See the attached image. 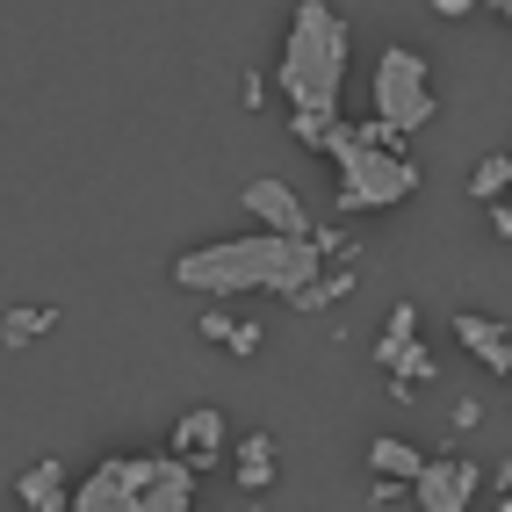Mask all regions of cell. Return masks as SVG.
Listing matches in <instances>:
<instances>
[{"mask_svg":"<svg viewBox=\"0 0 512 512\" xmlns=\"http://www.w3.org/2000/svg\"><path fill=\"white\" fill-rule=\"evenodd\" d=\"M325 267V253L311 246V231L289 238V231H253V238H217V246H195L174 260V282L195 296H296Z\"/></svg>","mask_w":512,"mask_h":512,"instance_id":"obj_1","label":"cell"},{"mask_svg":"<svg viewBox=\"0 0 512 512\" xmlns=\"http://www.w3.org/2000/svg\"><path fill=\"white\" fill-rule=\"evenodd\" d=\"M347 58H354V29L332 0H296L289 37L275 58V87L289 109H318L339 116V87H347Z\"/></svg>","mask_w":512,"mask_h":512,"instance_id":"obj_2","label":"cell"},{"mask_svg":"<svg viewBox=\"0 0 512 512\" xmlns=\"http://www.w3.org/2000/svg\"><path fill=\"white\" fill-rule=\"evenodd\" d=\"M325 159L339 166V195H332L339 217H375V210H397V202L419 195V159L368 145L347 116H339V130L325 138Z\"/></svg>","mask_w":512,"mask_h":512,"instance_id":"obj_3","label":"cell"},{"mask_svg":"<svg viewBox=\"0 0 512 512\" xmlns=\"http://www.w3.org/2000/svg\"><path fill=\"white\" fill-rule=\"evenodd\" d=\"M368 87H375V116H383L390 130H404V138H419V130L440 116L433 65H426V51H412V44H383Z\"/></svg>","mask_w":512,"mask_h":512,"instance_id":"obj_4","label":"cell"},{"mask_svg":"<svg viewBox=\"0 0 512 512\" xmlns=\"http://www.w3.org/2000/svg\"><path fill=\"white\" fill-rule=\"evenodd\" d=\"M145 462L152 455H109L101 469H87L73 491H65V505L73 512H130L138 505V484H145Z\"/></svg>","mask_w":512,"mask_h":512,"instance_id":"obj_5","label":"cell"},{"mask_svg":"<svg viewBox=\"0 0 512 512\" xmlns=\"http://www.w3.org/2000/svg\"><path fill=\"white\" fill-rule=\"evenodd\" d=\"M476 491H484V469L469 455H426L412 476V505H426V512H462V505H476Z\"/></svg>","mask_w":512,"mask_h":512,"instance_id":"obj_6","label":"cell"},{"mask_svg":"<svg viewBox=\"0 0 512 512\" xmlns=\"http://www.w3.org/2000/svg\"><path fill=\"white\" fill-rule=\"evenodd\" d=\"M195 505V462L188 455H152L145 462V484H138V505L130 512H188Z\"/></svg>","mask_w":512,"mask_h":512,"instance_id":"obj_7","label":"cell"},{"mask_svg":"<svg viewBox=\"0 0 512 512\" xmlns=\"http://www.w3.org/2000/svg\"><path fill=\"white\" fill-rule=\"evenodd\" d=\"M246 210L260 217V231H289V238H303L311 231V210H303V195L289 188V181H275V174H260V181H246Z\"/></svg>","mask_w":512,"mask_h":512,"instance_id":"obj_8","label":"cell"},{"mask_svg":"<svg viewBox=\"0 0 512 512\" xmlns=\"http://www.w3.org/2000/svg\"><path fill=\"white\" fill-rule=\"evenodd\" d=\"M224 440H231V419L217 412V404H195V412H181V419H174L166 448H174V455H188V462L202 469V462H210V455L224 448Z\"/></svg>","mask_w":512,"mask_h":512,"instance_id":"obj_9","label":"cell"},{"mask_svg":"<svg viewBox=\"0 0 512 512\" xmlns=\"http://www.w3.org/2000/svg\"><path fill=\"white\" fill-rule=\"evenodd\" d=\"M455 339H462V354L484 361V375H512V339H505V325H498V318L462 311V318H455Z\"/></svg>","mask_w":512,"mask_h":512,"instance_id":"obj_10","label":"cell"},{"mask_svg":"<svg viewBox=\"0 0 512 512\" xmlns=\"http://www.w3.org/2000/svg\"><path fill=\"white\" fill-rule=\"evenodd\" d=\"M65 462H37V469H22L15 476V498L29 505V512H65Z\"/></svg>","mask_w":512,"mask_h":512,"instance_id":"obj_11","label":"cell"},{"mask_svg":"<svg viewBox=\"0 0 512 512\" xmlns=\"http://www.w3.org/2000/svg\"><path fill=\"white\" fill-rule=\"evenodd\" d=\"M238 484H246V491L275 484V440H267V433H246V448H238Z\"/></svg>","mask_w":512,"mask_h":512,"instance_id":"obj_12","label":"cell"},{"mask_svg":"<svg viewBox=\"0 0 512 512\" xmlns=\"http://www.w3.org/2000/svg\"><path fill=\"white\" fill-rule=\"evenodd\" d=\"M419 448H412V440H375V448H368V476H404V484H412V476H419Z\"/></svg>","mask_w":512,"mask_h":512,"instance_id":"obj_13","label":"cell"},{"mask_svg":"<svg viewBox=\"0 0 512 512\" xmlns=\"http://www.w3.org/2000/svg\"><path fill=\"white\" fill-rule=\"evenodd\" d=\"M51 325H58V311H51V303H15V311L0 318V332H8V347H29V339H44Z\"/></svg>","mask_w":512,"mask_h":512,"instance_id":"obj_14","label":"cell"},{"mask_svg":"<svg viewBox=\"0 0 512 512\" xmlns=\"http://www.w3.org/2000/svg\"><path fill=\"white\" fill-rule=\"evenodd\" d=\"M505 181H512V159L505 152H484V159H476V174H469V202H498Z\"/></svg>","mask_w":512,"mask_h":512,"instance_id":"obj_15","label":"cell"},{"mask_svg":"<svg viewBox=\"0 0 512 512\" xmlns=\"http://www.w3.org/2000/svg\"><path fill=\"white\" fill-rule=\"evenodd\" d=\"M339 130V116H318V109H289V138L303 145V152H325V138Z\"/></svg>","mask_w":512,"mask_h":512,"instance_id":"obj_16","label":"cell"},{"mask_svg":"<svg viewBox=\"0 0 512 512\" xmlns=\"http://www.w3.org/2000/svg\"><path fill=\"white\" fill-rule=\"evenodd\" d=\"M404 339H419V311H412V303H397V311H390V325H383V339H375V368H383L397 347H404Z\"/></svg>","mask_w":512,"mask_h":512,"instance_id":"obj_17","label":"cell"},{"mask_svg":"<svg viewBox=\"0 0 512 512\" xmlns=\"http://www.w3.org/2000/svg\"><path fill=\"white\" fill-rule=\"evenodd\" d=\"M368 505H412V484L404 476H368Z\"/></svg>","mask_w":512,"mask_h":512,"instance_id":"obj_18","label":"cell"},{"mask_svg":"<svg viewBox=\"0 0 512 512\" xmlns=\"http://www.w3.org/2000/svg\"><path fill=\"white\" fill-rule=\"evenodd\" d=\"M217 347H231V354H260V325H238V318H231Z\"/></svg>","mask_w":512,"mask_h":512,"instance_id":"obj_19","label":"cell"},{"mask_svg":"<svg viewBox=\"0 0 512 512\" xmlns=\"http://www.w3.org/2000/svg\"><path fill=\"white\" fill-rule=\"evenodd\" d=\"M484 210H491V231H498V238H512V210H505V195H498V202H484Z\"/></svg>","mask_w":512,"mask_h":512,"instance_id":"obj_20","label":"cell"},{"mask_svg":"<svg viewBox=\"0 0 512 512\" xmlns=\"http://www.w3.org/2000/svg\"><path fill=\"white\" fill-rule=\"evenodd\" d=\"M469 8H476V0H433V15H448V22H462Z\"/></svg>","mask_w":512,"mask_h":512,"instance_id":"obj_21","label":"cell"},{"mask_svg":"<svg viewBox=\"0 0 512 512\" xmlns=\"http://www.w3.org/2000/svg\"><path fill=\"white\" fill-rule=\"evenodd\" d=\"M484 8H491V15H505V8H512V0H484Z\"/></svg>","mask_w":512,"mask_h":512,"instance_id":"obj_22","label":"cell"}]
</instances>
